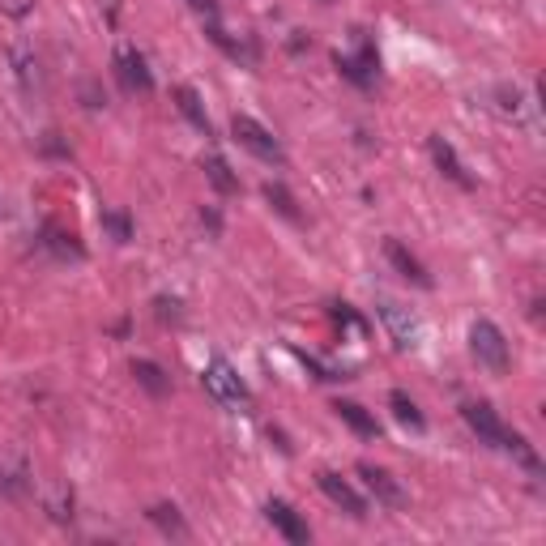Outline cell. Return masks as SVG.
Segmentation results:
<instances>
[{
  "mask_svg": "<svg viewBox=\"0 0 546 546\" xmlns=\"http://www.w3.org/2000/svg\"><path fill=\"white\" fill-rule=\"evenodd\" d=\"M461 414H465V423L478 431V440H487V444H495V448L508 444V427L500 423V414H495L487 401H470V406H465Z\"/></svg>",
  "mask_w": 546,
  "mask_h": 546,
  "instance_id": "5",
  "label": "cell"
},
{
  "mask_svg": "<svg viewBox=\"0 0 546 546\" xmlns=\"http://www.w3.org/2000/svg\"><path fill=\"white\" fill-rule=\"evenodd\" d=\"M427 146H431V158H436V167H440V171L448 175V180H453V184H461V188H474V180H470V175H465V167H461L457 150L448 146L444 137H431Z\"/></svg>",
  "mask_w": 546,
  "mask_h": 546,
  "instance_id": "11",
  "label": "cell"
},
{
  "mask_svg": "<svg viewBox=\"0 0 546 546\" xmlns=\"http://www.w3.org/2000/svg\"><path fill=\"white\" fill-rule=\"evenodd\" d=\"M500 107L504 111H512V120H521V111H525V94H521V86H500Z\"/></svg>",
  "mask_w": 546,
  "mask_h": 546,
  "instance_id": "23",
  "label": "cell"
},
{
  "mask_svg": "<svg viewBox=\"0 0 546 546\" xmlns=\"http://www.w3.org/2000/svg\"><path fill=\"white\" fill-rule=\"evenodd\" d=\"M188 5L197 13H205V18H214V13H218V0H188Z\"/></svg>",
  "mask_w": 546,
  "mask_h": 546,
  "instance_id": "24",
  "label": "cell"
},
{
  "mask_svg": "<svg viewBox=\"0 0 546 546\" xmlns=\"http://www.w3.org/2000/svg\"><path fill=\"white\" fill-rule=\"evenodd\" d=\"M265 197L273 201V210H278L282 218H291V222H299V210H295V201H291V192H286L282 184H265Z\"/></svg>",
  "mask_w": 546,
  "mask_h": 546,
  "instance_id": "20",
  "label": "cell"
},
{
  "mask_svg": "<svg viewBox=\"0 0 546 546\" xmlns=\"http://www.w3.org/2000/svg\"><path fill=\"white\" fill-rule=\"evenodd\" d=\"M116 73H120V82L128 90H137V94H150L154 90V77L146 69V56L133 52V47H120V52H116Z\"/></svg>",
  "mask_w": 546,
  "mask_h": 546,
  "instance_id": "7",
  "label": "cell"
},
{
  "mask_svg": "<svg viewBox=\"0 0 546 546\" xmlns=\"http://www.w3.org/2000/svg\"><path fill=\"white\" fill-rule=\"evenodd\" d=\"M175 103H180L184 116H188L192 124H197L205 137H210V116H205V103H201V94H197V90H192V86H175Z\"/></svg>",
  "mask_w": 546,
  "mask_h": 546,
  "instance_id": "16",
  "label": "cell"
},
{
  "mask_svg": "<svg viewBox=\"0 0 546 546\" xmlns=\"http://www.w3.org/2000/svg\"><path fill=\"white\" fill-rule=\"evenodd\" d=\"M389 406H393V414H397V419L406 423V427L423 431V414H419V406H414V401H410L406 393H401V389H393V393H389Z\"/></svg>",
  "mask_w": 546,
  "mask_h": 546,
  "instance_id": "17",
  "label": "cell"
},
{
  "mask_svg": "<svg viewBox=\"0 0 546 546\" xmlns=\"http://www.w3.org/2000/svg\"><path fill=\"white\" fill-rule=\"evenodd\" d=\"M359 478H363L367 491H372L384 508H406V491L397 487V478H393L389 470H376V465H359Z\"/></svg>",
  "mask_w": 546,
  "mask_h": 546,
  "instance_id": "8",
  "label": "cell"
},
{
  "mask_svg": "<svg viewBox=\"0 0 546 546\" xmlns=\"http://www.w3.org/2000/svg\"><path fill=\"white\" fill-rule=\"evenodd\" d=\"M231 133H235L239 146H244L248 154H256L261 163H273V167L286 163V150L278 146V137H273L265 124H256L252 116H235V120H231Z\"/></svg>",
  "mask_w": 546,
  "mask_h": 546,
  "instance_id": "1",
  "label": "cell"
},
{
  "mask_svg": "<svg viewBox=\"0 0 546 546\" xmlns=\"http://www.w3.org/2000/svg\"><path fill=\"white\" fill-rule=\"evenodd\" d=\"M265 517H269V525L278 529L286 542H308V538H312V529L299 521V512L286 504V500H269V504H265Z\"/></svg>",
  "mask_w": 546,
  "mask_h": 546,
  "instance_id": "9",
  "label": "cell"
},
{
  "mask_svg": "<svg viewBox=\"0 0 546 546\" xmlns=\"http://www.w3.org/2000/svg\"><path fill=\"white\" fill-rule=\"evenodd\" d=\"M150 517H154V525H163L167 534H175V538H184V534H188V525L180 521V512H175L171 504H158V508H150Z\"/></svg>",
  "mask_w": 546,
  "mask_h": 546,
  "instance_id": "19",
  "label": "cell"
},
{
  "mask_svg": "<svg viewBox=\"0 0 546 546\" xmlns=\"http://www.w3.org/2000/svg\"><path fill=\"white\" fill-rule=\"evenodd\" d=\"M384 256H389L393 261V269L401 273V278H410L414 286H431V278H427V269L419 265V256H410L406 248L397 244V239H389V244H384Z\"/></svg>",
  "mask_w": 546,
  "mask_h": 546,
  "instance_id": "12",
  "label": "cell"
},
{
  "mask_svg": "<svg viewBox=\"0 0 546 546\" xmlns=\"http://www.w3.org/2000/svg\"><path fill=\"white\" fill-rule=\"evenodd\" d=\"M133 376H137V384L146 389L150 397H167L171 393V380H167V372L158 363H150V359H137L133 363Z\"/></svg>",
  "mask_w": 546,
  "mask_h": 546,
  "instance_id": "14",
  "label": "cell"
},
{
  "mask_svg": "<svg viewBox=\"0 0 546 546\" xmlns=\"http://www.w3.org/2000/svg\"><path fill=\"white\" fill-rule=\"evenodd\" d=\"M201 384H205V393H210L214 401H222V406H248V384L239 380V372H235L227 359L205 363Z\"/></svg>",
  "mask_w": 546,
  "mask_h": 546,
  "instance_id": "2",
  "label": "cell"
},
{
  "mask_svg": "<svg viewBox=\"0 0 546 546\" xmlns=\"http://www.w3.org/2000/svg\"><path fill=\"white\" fill-rule=\"evenodd\" d=\"M333 410H337V419L355 427L363 440H376V436H380V423H376L372 414H367V410L359 406V401H333Z\"/></svg>",
  "mask_w": 546,
  "mask_h": 546,
  "instance_id": "13",
  "label": "cell"
},
{
  "mask_svg": "<svg viewBox=\"0 0 546 546\" xmlns=\"http://www.w3.org/2000/svg\"><path fill=\"white\" fill-rule=\"evenodd\" d=\"M13 73H18V82H22L26 94L43 90V69H39L35 52H26V47H18V52H13Z\"/></svg>",
  "mask_w": 546,
  "mask_h": 546,
  "instance_id": "15",
  "label": "cell"
},
{
  "mask_svg": "<svg viewBox=\"0 0 546 546\" xmlns=\"http://www.w3.org/2000/svg\"><path fill=\"white\" fill-rule=\"evenodd\" d=\"M320 5H329V0H320Z\"/></svg>",
  "mask_w": 546,
  "mask_h": 546,
  "instance_id": "25",
  "label": "cell"
},
{
  "mask_svg": "<svg viewBox=\"0 0 546 546\" xmlns=\"http://www.w3.org/2000/svg\"><path fill=\"white\" fill-rule=\"evenodd\" d=\"M205 175H210V184H214L218 192H235V188H239V180L231 175V167L222 163L218 154H214V158H205Z\"/></svg>",
  "mask_w": 546,
  "mask_h": 546,
  "instance_id": "18",
  "label": "cell"
},
{
  "mask_svg": "<svg viewBox=\"0 0 546 546\" xmlns=\"http://www.w3.org/2000/svg\"><path fill=\"white\" fill-rule=\"evenodd\" d=\"M380 320H384V329L393 333V342L397 346H419V316H414L410 308H401L397 299H384L380 303Z\"/></svg>",
  "mask_w": 546,
  "mask_h": 546,
  "instance_id": "4",
  "label": "cell"
},
{
  "mask_svg": "<svg viewBox=\"0 0 546 546\" xmlns=\"http://www.w3.org/2000/svg\"><path fill=\"white\" fill-rule=\"evenodd\" d=\"M316 483H320V491H325V495H329V500H333L337 508H346V512H350V517H355V521H363V517H367V504H363V495H359L355 487H350V483H346V478H342V474H333V470H325V474H320V478H316Z\"/></svg>",
  "mask_w": 546,
  "mask_h": 546,
  "instance_id": "6",
  "label": "cell"
},
{
  "mask_svg": "<svg viewBox=\"0 0 546 546\" xmlns=\"http://www.w3.org/2000/svg\"><path fill=\"white\" fill-rule=\"evenodd\" d=\"M103 227L116 235V244H128V239H133V227H128V218L124 214H116V210H107L103 214Z\"/></svg>",
  "mask_w": 546,
  "mask_h": 546,
  "instance_id": "22",
  "label": "cell"
},
{
  "mask_svg": "<svg viewBox=\"0 0 546 546\" xmlns=\"http://www.w3.org/2000/svg\"><path fill=\"white\" fill-rule=\"evenodd\" d=\"M47 248H52L56 256H82V248L73 244V235H64L56 227H47Z\"/></svg>",
  "mask_w": 546,
  "mask_h": 546,
  "instance_id": "21",
  "label": "cell"
},
{
  "mask_svg": "<svg viewBox=\"0 0 546 546\" xmlns=\"http://www.w3.org/2000/svg\"><path fill=\"white\" fill-rule=\"evenodd\" d=\"M337 69H342L355 86H372L376 82V52H372V43H363L359 56H342V52H337Z\"/></svg>",
  "mask_w": 546,
  "mask_h": 546,
  "instance_id": "10",
  "label": "cell"
},
{
  "mask_svg": "<svg viewBox=\"0 0 546 546\" xmlns=\"http://www.w3.org/2000/svg\"><path fill=\"white\" fill-rule=\"evenodd\" d=\"M470 350H474L478 363L491 367V372H508V342H504L500 325H491V320H474L470 325Z\"/></svg>",
  "mask_w": 546,
  "mask_h": 546,
  "instance_id": "3",
  "label": "cell"
}]
</instances>
